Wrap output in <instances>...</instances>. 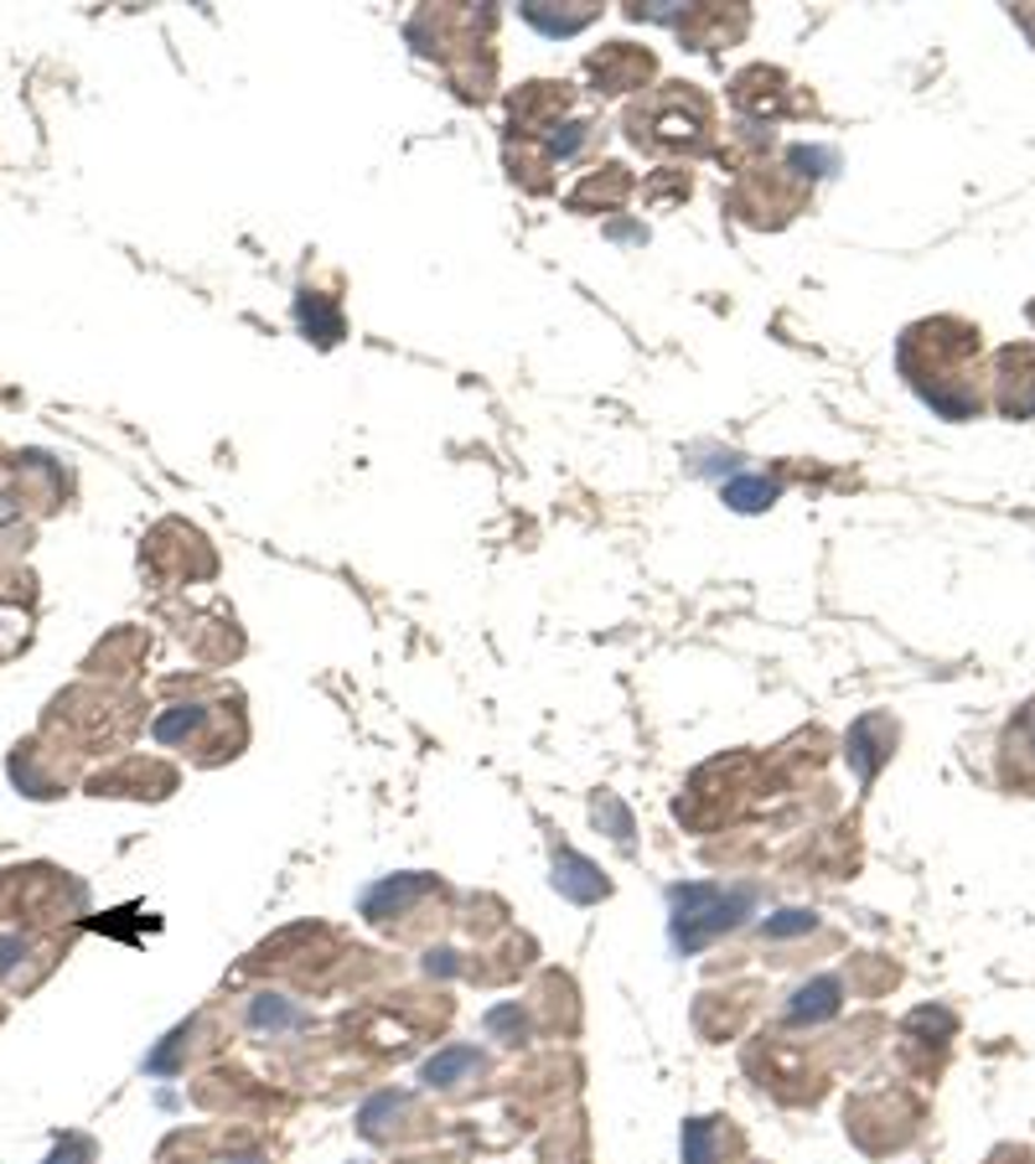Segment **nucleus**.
Masks as SVG:
<instances>
[{"label":"nucleus","instance_id":"1","mask_svg":"<svg viewBox=\"0 0 1035 1164\" xmlns=\"http://www.w3.org/2000/svg\"><path fill=\"white\" fill-rule=\"evenodd\" d=\"M762 497L772 503L777 487H762V481H750V487H730V503H740V508H762Z\"/></svg>","mask_w":1035,"mask_h":1164}]
</instances>
